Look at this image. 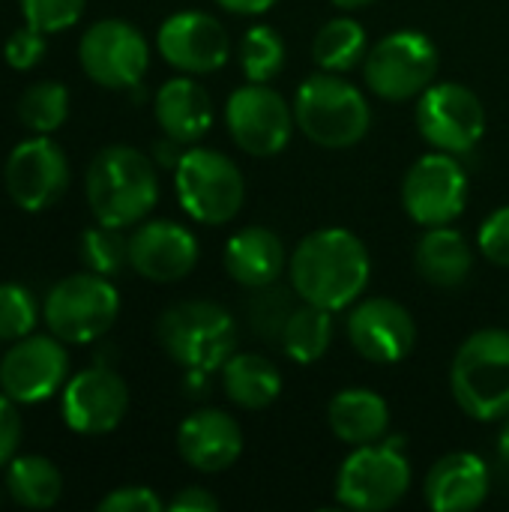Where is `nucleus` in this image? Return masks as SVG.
Segmentation results:
<instances>
[{"label": "nucleus", "mask_w": 509, "mask_h": 512, "mask_svg": "<svg viewBox=\"0 0 509 512\" xmlns=\"http://www.w3.org/2000/svg\"><path fill=\"white\" fill-rule=\"evenodd\" d=\"M168 510L171 512H216L219 510V498H216V495H210V492H207V489H201V486H186V489H180V492L171 498Z\"/></svg>", "instance_id": "40"}, {"label": "nucleus", "mask_w": 509, "mask_h": 512, "mask_svg": "<svg viewBox=\"0 0 509 512\" xmlns=\"http://www.w3.org/2000/svg\"><path fill=\"white\" fill-rule=\"evenodd\" d=\"M414 267L435 288H459L474 270V252L459 231H453L450 225H438L426 228V234L417 240Z\"/></svg>", "instance_id": "25"}, {"label": "nucleus", "mask_w": 509, "mask_h": 512, "mask_svg": "<svg viewBox=\"0 0 509 512\" xmlns=\"http://www.w3.org/2000/svg\"><path fill=\"white\" fill-rule=\"evenodd\" d=\"M6 492L24 510H51L63 498V474L45 456H15L6 465Z\"/></svg>", "instance_id": "27"}, {"label": "nucleus", "mask_w": 509, "mask_h": 512, "mask_svg": "<svg viewBox=\"0 0 509 512\" xmlns=\"http://www.w3.org/2000/svg\"><path fill=\"white\" fill-rule=\"evenodd\" d=\"M297 129L318 147L345 150L366 138L372 126V108L360 87L339 78L336 72H321L306 78L294 93Z\"/></svg>", "instance_id": "4"}, {"label": "nucleus", "mask_w": 509, "mask_h": 512, "mask_svg": "<svg viewBox=\"0 0 509 512\" xmlns=\"http://www.w3.org/2000/svg\"><path fill=\"white\" fill-rule=\"evenodd\" d=\"M54 333L24 336L0 357V390L18 405L51 399L69 381V354Z\"/></svg>", "instance_id": "15"}, {"label": "nucleus", "mask_w": 509, "mask_h": 512, "mask_svg": "<svg viewBox=\"0 0 509 512\" xmlns=\"http://www.w3.org/2000/svg\"><path fill=\"white\" fill-rule=\"evenodd\" d=\"M78 258H81L84 270L114 279L123 273V267H129V237H123V228L96 222L93 228H87L81 234Z\"/></svg>", "instance_id": "31"}, {"label": "nucleus", "mask_w": 509, "mask_h": 512, "mask_svg": "<svg viewBox=\"0 0 509 512\" xmlns=\"http://www.w3.org/2000/svg\"><path fill=\"white\" fill-rule=\"evenodd\" d=\"M198 240L195 234L171 219H150L138 222L135 234L129 237V267L147 282H180L198 264Z\"/></svg>", "instance_id": "19"}, {"label": "nucleus", "mask_w": 509, "mask_h": 512, "mask_svg": "<svg viewBox=\"0 0 509 512\" xmlns=\"http://www.w3.org/2000/svg\"><path fill=\"white\" fill-rule=\"evenodd\" d=\"M477 246L492 264L509 267V207H498L483 222V228L477 234Z\"/></svg>", "instance_id": "37"}, {"label": "nucleus", "mask_w": 509, "mask_h": 512, "mask_svg": "<svg viewBox=\"0 0 509 512\" xmlns=\"http://www.w3.org/2000/svg\"><path fill=\"white\" fill-rule=\"evenodd\" d=\"M120 315V294L111 279L90 270L72 273L51 285L42 303L45 327L66 345H90L102 339Z\"/></svg>", "instance_id": "7"}, {"label": "nucleus", "mask_w": 509, "mask_h": 512, "mask_svg": "<svg viewBox=\"0 0 509 512\" xmlns=\"http://www.w3.org/2000/svg\"><path fill=\"white\" fill-rule=\"evenodd\" d=\"M492 474L489 465L468 450L441 456L426 474L423 498L435 512H471L489 498Z\"/></svg>", "instance_id": "21"}, {"label": "nucleus", "mask_w": 509, "mask_h": 512, "mask_svg": "<svg viewBox=\"0 0 509 512\" xmlns=\"http://www.w3.org/2000/svg\"><path fill=\"white\" fill-rule=\"evenodd\" d=\"M39 306L30 288L18 282H0V342H18L33 333Z\"/></svg>", "instance_id": "33"}, {"label": "nucleus", "mask_w": 509, "mask_h": 512, "mask_svg": "<svg viewBox=\"0 0 509 512\" xmlns=\"http://www.w3.org/2000/svg\"><path fill=\"white\" fill-rule=\"evenodd\" d=\"M375 0H333V6H339V9H363V6H372Z\"/></svg>", "instance_id": "43"}, {"label": "nucleus", "mask_w": 509, "mask_h": 512, "mask_svg": "<svg viewBox=\"0 0 509 512\" xmlns=\"http://www.w3.org/2000/svg\"><path fill=\"white\" fill-rule=\"evenodd\" d=\"M153 114L165 138H174L177 144H198L216 117L210 93L192 75L165 81L153 99Z\"/></svg>", "instance_id": "23"}, {"label": "nucleus", "mask_w": 509, "mask_h": 512, "mask_svg": "<svg viewBox=\"0 0 509 512\" xmlns=\"http://www.w3.org/2000/svg\"><path fill=\"white\" fill-rule=\"evenodd\" d=\"M369 54V39H366V27L351 18V15H336L330 18L312 42V57L324 72H351L357 69Z\"/></svg>", "instance_id": "28"}, {"label": "nucleus", "mask_w": 509, "mask_h": 512, "mask_svg": "<svg viewBox=\"0 0 509 512\" xmlns=\"http://www.w3.org/2000/svg\"><path fill=\"white\" fill-rule=\"evenodd\" d=\"M15 111L33 135H54L69 117V90L57 81H36L21 93Z\"/></svg>", "instance_id": "30"}, {"label": "nucleus", "mask_w": 509, "mask_h": 512, "mask_svg": "<svg viewBox=\"0 0 509 512\" xmlns=\"http://www.w3.org/2000/svg\"><path fill=\"white\" fill-rule=\"evenodd\" d=\"M348 342L363 360L393 366L414 351L417 324L402 303L390 297H369L348 315Z\"/></svg>", "instance_id": "18"}, {"label": "nucleus", "mask_w": 509, "mask_h": 512, "mask_svg": "<svg viewBox=\"0 0 509 512\" xmlns=\"http://www.w3.org/2000/svg\"><path fill=\"white\" fill-rule=\"evenodd\" d=\"M420 135L444 153H471L486 135V108L480 96L456 81L432 84L417 96L414 111Z\"/></svg>", "instance_id": "11"}, {"label": "nucleus", "mask_w": 509, "mask_h": 512, "mask_svg": "<svg viewBox=\"0 0 509 512\" xmlns=\"http://www.w3.org/2000/svg\"><path fill=\"white\" fill-rule=\"evenodd\" d=\"M78 63L93 84L108 90H129L138 87L147 75L150 45L135 24L123 18H102L81 36Z\"/></svg>", "instance_id": "10"}, {"label": "nucleus", "mask_w": 509, "mask_h": 512, "mask_svg": "<svg viewBox=\"0 0 509 512\" xmlns=\"http://www.w3.org/2000/svg\"><path fill=\"white\" fill-rule=\"evenodd\" d=\"M498 459L504 468H509V414L501 420V432H498Z\"/></svg>", "instance_id": "42"}, {"label": "nucleus", "mask_w": 509, "mask_h": 512, "mask_svg": "<svg viewBox=\"0 0 509 512\" xmlns=\"http://www.w3.org/2000/svg\"><path fill=\"white\" fill-rule=\"evenodd\" d=\"M156 339L177 366L207 375L237 354L240 327L234 315L213 300H183L159 315Z\"/></svg>", "instance_id": "3"}, {"label": "nucleus", "mask_w": 509, "mask_h": 512, "mask_svg": "<svg viewBox=\"0 0 509 512\" xmlns=\"http://www.w3.org/2000/svg\"><path fill=\"white\" fill-rule=\"evenodd\" d=\"M222 261H225L228 276L237 285L258 291V288H270L279 282V276L288 267V252L279 234L261 225H249L228 237Z\"/></svg>", "instance_id": "22"}, {"label": "nucleus", "mask_w": 509, "mask_h": 512, "mask_svg": "<svg viewBox=\"0 0 509 512\" xmlns=\"http://www.w3.org/2000/svg\"><path fill=\"white\" fill-rule=\"evenodd\" d=\"M225 126L249 156H276L288 147L297 126L294 108L270 84H243L225 102Z\"/></svg>", "instance_id": "13"}, {"label": "nucleus", "mask_w": 509, "mask_h": 512, "mask_svg": "<svg viewBox=\"0 0 509 512\" xmlns=\"http://www.w3.org/2000/svg\"><path fill=\"white\" fill-rule=\"evenodd\" d=\"M411 489V465L402 444H363L336 474V501L348 510L381 512L396 507Z\"/></svg>", "instance_id": "9"}, {"label": "nucleus", "mask_w": 509, "mask_h": 512, "mask_svg": "<svg viewBox=\"0 0 509 512\" xmlns=\"http://www.w3.org/2000/svg\"><path fill=\"white\" fill-rule=\"evenodd\" d=\"M156 48L183 75H210L228 63L231 42L219 18L198 9L174 12L156 33Z\"/></svg>", "instance_id": "17"}, {"label": "nucleus", "mask_w": 509, "mask_h": 512, "mask_svg": "<svg viewBox=\"0 0 509 512\" xmlns=\"http://www.w3.org/2000/svg\"><path fill=\"white\" fill-rule=\"evenodd\" d=\"M99 512H162L165 504L150 486H120L99 501Z\"/></svg>", "instance_id": "38"}, {"label": "nucleus", "mask_w": 509, "mask_h": 512, "mask_svg": "<svg viewBox=\"0 0 509 512\" xmlns=\"http://www.w3.org/2000/svg\"><path fill=\"white\" fill-rule=\"evenodd\" d=\"M468 204V174L453 153L435 150L420 156L402 180V207L423 225H450L465 213Z\"/></svg>", "instance_id": "14"}, {"label": "nucleus", "mask_w": 509, "mask_h": 512, "mask_svg": "<svg viewBox=\"0 0 509 512\" xmlns=\"http://www.w3.org/2000/svg\"><path fill=\"white\" fill-rule=\"evenodd\" d=\"M372 261L366 243L348 228H318L291 255V288L303 303L342 312L369 285Z\"/></svg>", "instance_id": "1"}, {"label": "nucleus", "mask_w": 509, "mask_h": 512, "mask_svg": "<svg viewBox=\"0 0 509 512\" xmlns=\"http://www.w3.org/2000/svg\"><path fill=\"white\" fill-rule=\"evenodd\" d=\"M288 294L285 291H279V288H258V294H255V303L249 306V318H252V324H255V330L258 333H267V336H282V330H285V321H288V315L294 312V306H288V300H285Z\"/></svg>", "instance_id": "36"}, {"label": "nucleus", "mask_w": 509, "mask_h": 512, "mask_svg": "<svg viewBox=\"0 0 509 512\" xmlns=\"http://www.w3.org/2000/svg\"><path fill=\"white\" fill-rule=\"evenodd\" d=\"M87 0H21L24 21L42 33H60L78 24Z\"/></svg>", "instance_id": "34"}, {"label": "nucleus", "mask_w": 509, "mask_h": 512, "mask_svg": "<svg viewBox=\"0 0 509 512\" xmlns=\"http://www.w3.org/2000/svg\"><path fill=\"white\" fill-rule=\"evenodd\" d=\"M456 405L480 423L509 414V330H477L456 351L450 366Z\"/></svg>", "instance_id": "5"}, {"label": "nucleus", "mask_w": 509, "mask_h": 512, "mask_svg": "<svg viewBox=\"0 0 509 512\" xmlns=\"http://www.w3.org/2000/svg\"><path fill=\"white\" fill-rule=\"evenodd\" d=\"M327 423H330V432L348 447L375 444L390 429V405L375 390L351 387L330 399Z\"/></svg>", "instance_id": "24"}, {"label": "nucleus", "mask_w": 509, "mask_h": 512, "mask_svg": "<svg viewBox=\"0 0 509 512\" xmlns=\"http://www.w3.org/2000/svg\"><path fill=\"white\" fill-rule=\"evenodd\" d=\"M216 3L234 15H261V12L273 9L279 0H216Z\"/></svg>", "instance_id": "41"}, {"label": "nucleus", "mask_w": 509, "mask_h": 512, "mask_svg": "<svg viewBox=\"0 0 509 512\" xmlns=\"http://www.w3.org/2000/svg\"><path fill=\"white\" fill-rule=\"evenodd\" d=\"M177 453L201 474H222L243 456V429L231 414L201 408L180 423Z\"/></svg>", "instance_id": "20"}, {"label": "nucleus", "mask_w": 509, "mask_h": 512, "mask_svg": "<svg viewBox=\"0 0 509 512\" xmlns=\"http://www.w3.org/2000/svg\"><path fill=\"white\" fill-rule=\"evenodd\" d=\"M219 372L225 396L243 411H264L282 393L279 369L261 354H234Z\"/></svg>", "instance_id": "26"}, {"label": "nucleus", "mask_w": 509, "mask_h": 512, "mask_svg": "<svg viewBox=\"0 0 509 512\" xmlns=\"http://www.w3.org/2000/svg\"><path fill=\"white\" fill-rule=\"evenodd\" d=\"M45 36L48 33H42V30H36L30 24L12 30L6 36V42H3V60H6V66L15 69V72H27L33 66H39L42 57H45V51H48Z\"/></svg>", "instance_id": "35"}, {"label": "nucleus", "mask_w": 509, "mask_h": 512, "mask_svg": "<svg viewBox=\"0 0 509 512\" xmlns=\"http://www.w3.org/2000/svg\"><path fill=\"white\" fill-rule=\"evenodd\" d=\"M438 72V45L423 30H393L378 39L366 60V87L387 102H408L432 87Z\"/></svg>", "instance_id": "8"}, {"label": "nucleus", "mask_w": 509, "mask_h": 512, "mask_svg": "<svg viewBox=\"0 0 509 512\" xmlns=\"http://www.w3.org/2000/svg\"><path fill=\"white\" fill-rule=\"evenodd\" d=\"M18 402H12L0 390V468H6L21 444V417H18Z\"/></svg>", "instance_id": "39"}, {"label": "nucleus", "mask_w": 509, "mask_h": 512, "mask_svg": "<svg viewBox=\"0 0 509 512\" xmlns=\"http://www.w3.org/2000/svg\"><path fill=\"white\" fill-rule=\"evenodd\" d=\"M84 192L96 222L111 228L138 225L159 201L156 165L129 144L102 147L87 168Z\"/></svg>", "instance_id": "2"}, {"label": "nucleus", "mask_w": 509, "mask_h": 512, "mask_svg": "<svg viewBox=\"0 0 509 512\" xmlns=\"http://www.w3.org/2000/svg\"><path fill=\"white\" fill-rule=\"evenodd\" d=\"M126 411L129 387L108 366L84 369L63 384L60 414L63 423L78 435H108L123 423Z\"/></svg>", "instance_id": "16"}, {"label": "nucleus", "mask_w": 509, "mask_h": 512, "mask_svg": "<svg viewBox=\"0 0 509 512\" xmlns=\"http://www.w3.org/2000/svg\"><path fill=\"white\" fill-rule=\"evenodd\" d=\"M3 186L15 207L42 213L54 207L69 189L66 150L51 135H30L18 141L3 165Z\"/></svg>", "instance_id": "12"}, {"label": "nucleus", "mask_w": 509, "mask_h": 512, "mask_svg": "<svg viewBox=\"0 0 509 512\" xmlns=\"http://www.w3.org/2000/svg\"><path fill=\"white\" fill-rule=\"evenodd\" d=\"M333 333H336L333 312L321 309V306H312V303H303L288 315L279 342H282V351L294 363L309 366V363H318L330 351Z\"/></svg>", "instance_id": "29"}, {"label": "nucleus", "mask_w": 509, "mask_h": 512, "mask_svg": "<svg viewBox=\"0 0 509 512\" xmlns=\"http://www.w3.org/2000/svg\"><path fill=\"white\" fill-rule=\"evenodd\" d=\"M180 207L201 225H228L246 201V183L234 159L210 147H192L174 165Z\"/></svg>", "instance_id": "6"}, {"label": "nucleus", "mask_w": 509, "mask_h": 512, "mask_svg": "<svg viewBox=\"0 0 509 512\" xmlns=\"http://www.w3.org/2000/svg\"><path fill=\"white\" fill-rule=\"evenodd\" d=\"M285 66V39L270 24H255L240 39V69L249 81L267 84Z\"/></svg>", "instance_id": "32"}]
</instances>
